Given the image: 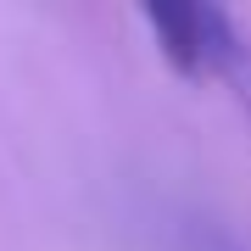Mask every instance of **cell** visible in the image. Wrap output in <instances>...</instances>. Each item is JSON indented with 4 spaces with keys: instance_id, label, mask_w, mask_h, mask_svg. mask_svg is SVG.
<instances>
[{
    "instance_id": "1",
    "label": "cell",
    "mask_w": 251,
    "mask_h": 251,
    "mask_svg": "<svg viewBox=\"0 0 251 251\" xmlns=\"http://www.w3.org/2000/svg\"><path fill=\"white\" fill-rule=\"evenodd\" d=\"M140 23L151 28V45L179 78L190 84H224V95L251 123V34L224 6H145Z\"/></svg>"
},
{
    "instance_id": "2",
    "label": "cell",
    "mask_w": 251,
    "mask_h": 251,
    "mask_svg": "<svg viewBox=\"0 0 251 251\" xmlns=\"http://www.w3.org/2000/svg\"><path fill=\"white\" fill-rule=\"evenodd\" d=\"M218 251H234V246H218Z\"/></svg>"
}]
</instances>
